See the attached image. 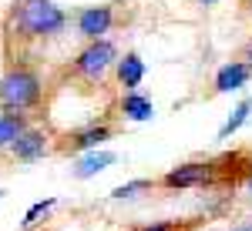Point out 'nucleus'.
<instances>
[{
  "mask_svg": "<svg viewBox=\"0 0 252 231\" xmlns=\"http://www.w3.org/2000/svg\"><path fill=\"white\" fill-rule=\"evenodd\" d=\"M249 111H252V101H242V104L235 107V114L229 117V121H225V128L219 131V137L225 141V137H229V134H235V131H239V128H242V124H246V121H249V117H252Z\"/></svg>",
  "mask_w": 252,
  "mask_h": 231,
  "instance_id": "13",
  "label": "nucleus"
},
{
  "mask_svg": "<svg viewBox=\"0 0 252 231\" xmlns=\"http://www.w3.org/2000/svg\"><path fill=\"white\" fill-rule=\"evenodd\" d=\"M10 154L17 161H37V157L47 154V134L37 131V128H24L17 134V141L10 144Z\"/></svg>",
  "mask_w": 252,
  "mask_h": 231,
  "instance_id": "6",
  "label": "nucleus"
},
{
  "mask_svg": "<svg viewBox=\"0 0 252 231\" xmlns=\"http://www.w3.org/2000/svg\"><path fill=\"white\" fill-rule=\"evenodd\" d=\"M232 231H252V225H242V228H232Z\"/></svg>",
  "mask_w": 252,
  "mask_h": 231,
  "instance_id": "18",
  "label": "nucleus"
},
{
  "mask_svg": "<svg viewBox=\"0 0 252 231\" xmlns=\"http://www.w3.org/2000/svg\"><path fill=\"white\" fill-rule=\"evenodd\" d=\"M10 20H14V30L20 37H37V40L58 37L67 27V14L54 0H17L10 10Z\"/></svg>",
  "mask_w": 252,
  "mask_h": 231,
  "instance_id": "1",
  "label": "nucleus"
},
{
  "mask_svg": "<svg viewBox=\"0 0 252 231\" xmlns=\"http://www.w3.org/2000/svg\"><path fill=\"white\" fill-rule=\"evenodd\" d=\"M198 3H205V7H209V3H219V0H198Z\"/></svg>",
  "mask_w": 252,
  "mask_h": 231,
  "instance_id": "20",
  "label": "nucleus"
},
{
  "mask_svg": "<svg viewBox=\"0 0 252 231\" xmlns=\"http://www.w3.org/2000/svg\"><path fill=\"white\" fill-rule=\"evenodd\" d=\"M115 161H118V157L111 151H94V154H88V157H81V164L74 168V178H91V174L111 168Z\"/></svg>",
  "mask_w": 252,
  "mask_h": 231,
  "instance_id": "12",
  "label": "nucleus"
},
{
  "mask_svg": "<svg viewBox=\"0 0 252 231\" xmlns=\"http://www.w3.org/2000/svg\"><path fill=\"white\" fill-rule=\"evenodd\" d=\"M115 74H118L121 87L135 91L138 84H141V77H145V60L138 57V54H125L121 60H115Z\"/></svg>",
  "mask_w": 252,
  "mask_h": 231,
  "instance_id": "8",
  "label": "nucleus"
},
{
  "mask_svg": "<svg viewBox=\"0 0 252 231\" xmlns=\"http://www.w3.org/2000/svg\"><path fill=\"white\" fill-rule=\"evenodd\" d=\"M152 188H155V181H145V178H141V181H128V184L115 188V191H111V198H118V201H121V198H135L138 191H152Z\"/></svg>",
  "mask_w": 252,
  "mask_h": 231,
  "instance_id": "14",
  "label": "nucleus"
},
{
  "mask_svg": "<svg viewBox=\"0 0 252 231\" xmlns=\"http://www.w3.org/2000/svg\"><path fill=\"white\" fill-rule=\"evenodd\" d=\"M0 198H3V191H0Z\"/></svg>",
  "mask_w": 252,
  "mask_h": 231,
  "instance_id": "22",
  "label": "nucleus"
},
{
  "mask_svg": "<svg viewBox=\"0 0 252 231\" xmlns=\"http://www.w3.org/2000/svg\"><path fill=\"white\" fill-rule=\"evenodd\" d=\"M121 114L128 117V121H148V117L155 114V107H152V101H148V97L128 91V94L121 97Z\"/></svg>",
  "mask_w": 252,
  "mask_h": 231,
  "instance_id": "11",
  "label": "nucleus"
},
{
  "mask_svg": "<svg viewBox=\"0 0 252 231\" xmlns=\"http://www.w3.org/2000/svg\"><path fill=\"white\" fill-rule=\"evenodd\" d=\"M209 181H212V164H205V161H189V164L172 168L158 184L175 191V188H198V184H209Z\"/></svg>",
  "mask_w": 252,
  "mask_h": 231,
  "instance_id": "5",
  "label": "nucleus"
},
{
  "mask_svg": "<svg viewBox=\"0 0 252 231\" xmlns=\"http://www.w3.org/2000/svg\"><path fill=\"white\" fill-rule=\"evenodd\" d=\"M252 77V67L246 60H232V64H225V67H219V74H215V91L219 94H229V91H239V87H246V80Z\"/></svg>",
  "mask_w": 252,
  "mask_h": 231,
  "instance_id": "7",
  "label": "nucleus"
},
{
  "mask_svg": "<svg viewBox=\"0 0 252 231\" xmlns=\"http://www.w3.org/2000/svg\"><path fill=\"white\" fill-rule=\"evenodd\" d=\"M115 60H118V51L108 37L88 40L78 51V57H74V77L88 80V84H101L104 74L115 67Z\"/></svg>",
  "mask_w": 252,
  "mask_h": 231,
  "instance_id": "3",
  "label": "nucleus"
},
{
  "mask_svg": "<svg viewBox=\"0 0 252 231\" xmlns=\"http://www.w3.org/2000/svg\"><path fill=\"white\" fill-rule=\"evenodd\" d=\"M138 231H185L178 221H161V225H148V228H138Z\"/></svg>",
  "mask_w": 252,
  "mask_h": 231,
  "instance_id": "16",
  "label": "nucleus"
},
{
  "mask_svg": "<svg viewBox=\"0 0 252 231\" xmlns=\"http://www.w3.org/2000/svg\"><path fill=\"white\" fill-rule=\"evenodd\" d=\"M40 94H44V84H40V74L34 67L10 64L7 74L0 77V111L27 114L31 107L40 104Z\"/></svg>",
  "mask_w": 252,
  "mask_h": 231,
  "instance_id": "2",
  "label": "nucleus"
},
{
  "mask_svg": "<svg viewBox=\"0 0 252 231\" xmlns=\"http://www.w3.org/2000/svg\"><path fill=\"white\" fill-rule=\"evenodd\" d=\"M242 60H246V64H249V67H252V40H249V44H246V51H242Z\"/></svg>",
  "mask_w": 252,
  "mask_h": 231,
  "instance_id": "17",
  "label": "nucleus"
},
{
  "mask_svg": "<svg viewBox=\"0 0 252 231\" xmlns=\"http://www.w3.org/2000/svg\"><path fill=\"white\" fill-rule=\"evenodd\" d=\"M108 137H111L108 124H88V128H81V131L71 134V151H91V148H97Z\"/></svg>",
  "mask_w": 252,
  "mask_h": 231,
  "instance_id": "9",
  "label": "nucleus"
},
{
  "mask_svg": "<svg viewBox=\"0 0 252 231\" xmlns=\"http://www.w3.org/2000/svg\"><path fill=\"white\" fill-rule=\"evenodd\" d=\"M51 208H54V198H47V201H37V205H34L31 211L24 214V228H31V225H34L37 218H44V214L51 211Z\"/></svg>",
  "mask_w": 252,
  "mask_h": 231,
  "instance_id": "15",
  "label": "nucleus"
},
{
  "mask_svg": "<svg viewBox=\"0 0 252 231\" xmlns=\"http://www.w3.org/2000/svg\"><path fill=\"white\" fill-rule=\"evenodd\" d=\"M74 24H78V34L84 40H97L115 27V7H108V3H101V7H84V10H78Z\"/></svg>",
  "mask_w": 252,
  "mask_h": 231,
  "instance_id": "4",
  "label": "nucleus"
},
{
  "mask_svg": "<svg viewBox=\"0 0 252 231\" xmlns=\"http://www.w3.org/2000/svg\"><path fill=\"white\" fill-rule=\"evenodd\" d=\"M27 128V114H10V111H0V151H7L17 134Z\"/></svg>",
  "mask_w": 252,
  "mask_h": 231,
  "instance_id": "10",
  "label": "nucleus"
},
{
  "mask_svg": "<svg viewBox=\"0 0 252 231\" xmlns=\"http://www.w3.org/2000/svg\"><path fill=\"white\" fill-rule=\"evenodd\" d=\"M249 14H252V0H249Z\"/></svg>",
  "mask_w": 252,
  "mask_h": 231,
  "instance_id": "21",
  "label": "nucleus"
},
{
  "mask_svg": "<svg viewBox=\"0 0 252 231\" xmlns=\"http://www.w3.org/2000/svg\"><path fill=\"white\" fill-rule=\"evenodd\" d=\"M246 188H249V194H252V174H249V181H246Z\"/></svg>",
  "mask_w": 252,
  "mask_h": 231,
  "instance_id": "19",
  "label": "nucleus"
}]
</instances>
